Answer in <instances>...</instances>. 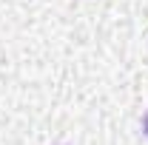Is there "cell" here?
<instances>
[{
	"label": "cell",
	"mask_w": 148,
	"mask_h": 145,
	"mask_svg": "<svg viewBox=\"0 0 148 145\" xmlns=\"http://www.w3.org/2000/svg\"><path fill=\"white\" fill-rule=\"evenodd\" d=\"M145 134H148V117H145Z\"/></svg>",
	"instance_id": "6da1fadb"
}]
</instances>
